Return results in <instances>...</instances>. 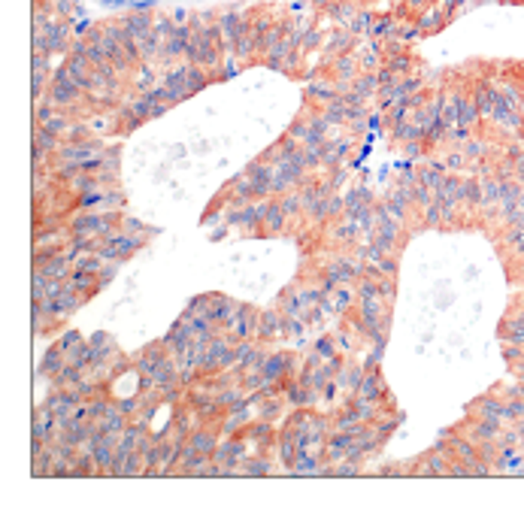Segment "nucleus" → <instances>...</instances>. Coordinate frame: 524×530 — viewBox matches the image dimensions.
Here are the masks:
<instances>
[{"mask_svg":"<svg viewBox=\"0 0 524 530\" xmlns=\"http://www.w3.org/2000/svg\"><path fill=\"white\" fill-rule=\"evenodd\" d=\"M279 333H282V312H261L258 340H261V343H273Z\"/></svg>","mask_w":524,"mask_h":530,"instance_id":"nucleus-22","label":"nucleus"},{"mask_svg":"<svg viewBox=\"0 0 524 530\" xmlns=\"http://www.w3.org/2000/svg\"><path fill=\"white\" fill-rule=\"evenodd\" d=\"M85 373H88V370H79V366L67 364L64 370L52 379V388H76V385H82V382H85Z\"/></svg>","mask_w":524,"mask_h":530,"instance_id":"nucleus-29","label":"nucleus"},{"mask_svg":"<svg viewBox=\"0 0 524 530\" xmlns=\"http://www.w3.org/2000/svg\"><path fill=\"white\" fill-rule=\"evenodd\" d=\"M116 273H118V261H106L104 267H100V273H97V279H100V288H104L106 282H113V279H116Z\"/></svg>","mask_w":524,"mask_h":530,"instance_id":"nucleus-41","label":"nucleus"},{"mask_svg":"<svg viewBox=\"0 0 524 530\" xmlns=\"http://www.w3.org/2000/svg\"><path fill=\"white\" fill-rule=\"evenodd\" d=\"M364 376H367V366L364 364H351V366H342L334 382L339 385V388H346L349 394H355L361 388V382H364Z\"/></svg>","mask_w":524,"mask_h":530,"instance_id":"nucleus-21","label":"nucleus"},{"mask_svg":"<svg viewBox=\"0 0 524 530\" xmlns=\"http://www.w3.org/2000/svg\"><path fill=\"white\" fill-rule=\"evenodd\" d=\"M279 312L282 315H294V319H306V307H304V300H300V294L297 291H282V297H279Z\"/></svg>","mask_w":524,"mask_h":530,"instance_id":"nucleus-28","label":"nucleus"},{"mask_svg":"<svg viewBox=\"0 0 524 530\" xmlns=\"http://www.w3.org/2000/svg\"><path fill=\"white\" fill-rule=\"evenodd\" d=\"M258 321H261V312L255 307H249V303H239L237 319L230 321V328H227V336L234 343H239V340H258Z\"/></svg>","mask_w":524,"mask_h":530,"instance_id":"nucleus-4","label":"nucleus"},{"mask_svg":"<svg viewBox=\"0 0 524 530\" xmlns=\"http://www.w3.org/2000/svg\"><path fill=\"white\" fill-rule=\"evenodd\" d=\"M88 343H92V349H94V366H92V370H100V366H104V364L118 352L116 343H113V336L104 333V331L92 333V336H88Z\"/></svg>","mask_w":524,"mask_h":530,"instance_id":"nucleus-15","label":"nucleus"},{"mask_svg":"<svg viewBox=\"0 0 524 530\" xmlns=\"http://www.w3.org/2000/svg\"><path fill=\"white\" fill-rule=\"evenodd\" d=\"M104 197H106V191L104 188H97V191H82V195H76V209H104Z\"/></svg>","mask_w":524,"mask_h":530,"instance_id":"nucleus-32","label":"nucleus"},{"mask_svg":"<svg viewBox=\"0 0 524 530\" xmlns=\"http://www.w3.org/2000/svg\"><path fill=\"white\" fill-rule=\"evenodd\" d=\"M246 388L243 385H225V388L221 391H216V397H218V406L225 412H230V409H237V406H243L246 403V397L249 394H243Z\"/></svg>","mask_w":524,"mask_h":530,"instance_id":"nucleus-26","label":"nucleus"},{"mask_svg":"<svg viewBox=\"0 0 524 530\" xmlns=\"http://www.w3.org/2000/svg\"><path fill=\"white\" fill-rule=\"evenodd\" d=\"M285 209H282V203L279 200H267V207H264V224H261V237H276V233L285 230Z\"/></svg>","mask_w":524,"mask_h":530,"instance_id":"nucleus-12","label":"nucleus"},{"mask_svg":"<svg viewBox=\"0 0 524 530\" xmlns=\"http://www.w3.org/2000/svg\"><path fill=\"white\" fill-rule=\"evenodd\" d=\"M43 39H46V52L52 55V52H61V49H67V39H70V25H67V18H52L43 30Z\"/></svg>","mask_w":524,"mask_h":530,"instance_id":"nucleus-10","label":"nucleus"},{"mask_svg":"<svg viewBox=\"0 0 524 530\" xmlns=\"http://www.w3.org/2000/svg\"><path fill=\"white\" fill-rule=\"evenodd\" d=\"M104 258H100L97 252H88V254H82L76 264H73V270H88V273H100V267H104Z\"/></svg>","mask_w":524,"mask_h":530,"instance_id":"nucleus-37","label":"nucleus"},{"mask_svg":"<svg viewBox=\"0 0 524 530\" xmlns=\"http://www.w3.org/2000/svg\"><path fill=\"white\" fill-rule=\"evenodd\" d=\"M122 25H125V30H127L130 37L139 39V37H146L149 30L155 27V16H152V13H146V9H139V13H130Z\"/></svg>","mask_w":524,"mask_h":530,"instance_id":"nucleus-20","label":"nucleus"},{"mask_svg":"<svg viewBox=\"0 0 524 530\" xmlns=\"http://www.w3.org/2000/svg\"><path fill=\"white\" fill-rule=\"evenodd\" d=\"M461 185H463V176H458V173H446L433 195H437V200H446V203L461 207Z\"/></svg>","mask_w":524,"mask_h":530,"instance_id":"nucleus-19","label":"nucleus"},{"mask_svg":"<svg viewBox=\"0 0 524 530\" xmlns=\"http://www.w3.org/2000/svg\"><path fill=\"white\" fill-rule=\"evenodd\" d=\"M339 97V88L334 82H325V79H312L306 85V100L309 104H318V106H328L330 100Z\"/></svg>","mask_w":524,"mask_h":530,"instance_id":"nucleus-16","label":"nucleus"},{"mask_svg":"<svg viewBox=\"0 0 524 530\" xmlns=\"http://www.w3.org/2000/svg\"><path fill=\"white\" fill-rule=\"evenodd\" d=\"M94 424H97V431H109V433H118V436H122V433L127 431V412L118 409V406H113V409H109L104 419H97Z\"/></svg>","mask_w":524,"mask_h":530,"instance_id":"nucleus-23","label":"nucleus"},{"mask_svg":"<svg viewBox=\"0 0 524 530\" xmlns=\"http://www.w3.org/2000/svg\"><path fill=\"white\" fill-rule=\"evenodd\" d=\"M458 218V207L455 203H446V200H433L430 207L425 209V224L428 228H442L446 221Z\"/></svg>","mask_w":524,"mask_h":530,"instance_id":"nucleus-14","label":"nucleus"},{"mask_svg":"<svg viewBox=\"0 0 524 530\" xmlns=\"http://www.w3.org/2000/svg\"><path fill=\"white\" fill-rule=\"evenodd\" d=\"M246 457V440L243 436H227V440H221L218 448L213 452V461L218 467H239Z\"/></svg>","mask_w":524,"mask_h":530,"instance_id":"nucleus-8","label":"nucleus"},{"mask_svg":"<svg viewBox=\"0 0 524 530\" xmlns=\"http://www.w3.org/2000/svg\"><path fill=\"white\" fill-rule=\"evenodd\" d=\"M79 294H85V297H92V294L100 291V279H97V273H88V270H73L70 273V279H67Z\"/></svg>","mask_w":524,"mask_h":530,"instance_id":"nucleus-24","label":"nucleus"},{"mask_svg":"<svg viewBox=\"0 0 524 530\" xmlns=\"http://www.w3.org/2000/svg\"><path fill=\"white\" fill-rule=\"evenodd\" d=\"M279 203H282V209H285V216H288V218L304 216V200H300L297 191H285V195L279 197Z\"/></svg>","mask_w":524,"mask_h":530,"instance_id":"nucleus-34","label":"nucleus"},{"mask_svg":"<svg viewBox=\"0 0 524 530\" xmlns=\"http://www.w3.org/2000/svg\"><path fill=\"white\" fill-rule=\"evenodd\" d=\"M521 307H524V297H521Z\"/></svg>","mask_w":524,"mask_h":530,"instance_id":"nucleus-47","label":"nucleus"},{"mask_svg":"<svg viewBox=\"0 0 524 530\" xmlns=\"http://www.w3.org/2000/svg\"><path fill=\"white\" fill-rule=\"evenodd\" d=\"M122 230L125 233H137V237H155V228H149L139 218H125L122 216Z\"/></svg>","mask_w":524,"mask_h":530,"instance_id":"nucleus-39","label":"nucleus"},{"mask_svg":"<svg viewBox=\"0 0 524 530\" xmlns=\"http://www.w3.org/2000/svg\"><path fill=\"white\" fill-rule=\"evenodd\" d=\"M46 97L52 100V104L58 109H70L76 104L79 97H82V88H79V82L73 76H70V70L67 67H58L52 70V79H49V91H46Z\"/></svg>","mask_w":524,"mask_h":530,"instance_id":"nucleus-3","label":"nucleus"},{"mask_svg":"<svg viewBox=\"0 0 524 530\" xmlns=\"http://www.w3.org/2000/svg\"><path fill=\"white\" fill-rule=\"evenodd\" d=\"M237 73H239V61L230 55L225 64H221V76H218V79H230V76H237Z\"/></svg>","mask_w":524,"mask_h":530,"instance_id":"nucleus-42","label":"nucleus"},{"mask_svg":"<svg viewBox=\"0 0 524 530\" xmlns=\"http://www.w3.org/2000/svg\"><path fill=\"white\" fill-rule=\"evenodd\" d=\"M227 218H221V212L218 209H213V212H206L204 216V228H218V224H225Z\"/></svg>","mask_w":524,"mask_h":530,"instance_id":"nucleus-45","label":"nucleus"},{"mask_svg":"<svg viewBox=\"0 0 524 530\" xmlns=\"http://www.w3.org/2000/svg\"><path fill=\"white\" fill-rule=\"evenodd\" d=\"M312 352H316L321 361H330V358H337V355H339L334 336H318L316 345H312Z\"/></svg>","mask_w":524,"mask_h":530,"instance_id":"nucleus-35","label":"nucleus"},{"mask_svg":"<svg viewBox=\"0 0 524 530\" xmlns=\"http://www.w3.org/2000/svg\"><path fill=\"white\" fill-rule=\"evenodd\" d=\"M167 88V97H170V104H179V100H185L191 97L194 91H191V76H188V64L182 67H173V70H167V76H164V82H161Z\"/></svg>","mask_w":524,"mask_h":530,"instance_id":"nucleus-7","label":"nucleus"},{"mask_svg":"<svg viewBox=\"0 0 524 530\" xmlns=\"http://www.w3.org/2000/svg\"><path fill=\"white\" fill-rule=\"evenodd\" d=\"M282 415V397H276V394H270L267 397V403L261 406V421H270L273 424L276 419Z\"/></svg>","mask_w":524,"mask_h":530,"instance_id":"nucleus-36","label":"nucleus"},{"mask_svg":"<svg viewBox=\"0 0 524 530\" xmlns=\"http://www.w3.org/2000/svg\"><path fill=\"white\" fill-rule=\"evenodd\" d=\"M349 152H351V140H346V137H342V140H328L325 142V164L328 167H339V161L346 158Z\"/></svg>","mask_w":524,"mask_h":530,"instance_id":"nucleus-27","label":"nucleus"},{"mask_svg":"<svg viewBox=\"0 0 524 530\" xmlns=\"http://www.w3.org/2000/svg\"><path fill=\"white\" fill-rule=\"evenodd\" d=\"M227 230H230V224H227V221H225V224H218V228H213V233H209V240H213V242L225 240V237H227Z\"/></svg>","mask_w":524,"mask_h":530,"instance_id":"nucleus-46","label":"nucleus"},{"mask_svg":"<svg viewBox=\"0 0 524 530\" xmlns=\"http://www.w3.org/2000/svg\"><path fill=\"white\" fill-rule=\"evenodd\" d=\"M264 376L273 385H279L282 388V382L291 379V376H297V358L291 352H273V355H267V361H264Z\"/></svg>","mask_w":524,"mask_h":530,"instance_id":"nucleus-6","label":"nucleus"},{"mask_svg":"<svg viewBox=\"0 0 524 530\" xmlns=\"http://www.w3.org/2000/svg\"><path fill=\"white\" fill-rule=\"evenodd\" d=\"M82 340H85V336L79 333V331H64V333H61V340H58V349H61V352L67 355V352H73Z\"/></svg>","mask_w":524,"mask_h":530,"instance_id":"nucleus-40","label":"nucleus"},{"mask_svg":"<svg viewBox=\"0 0 524 530\" xmlns=\"http://www.w3.org/2000/svg\"><path fill=\"white\" fill-rule=\"evenodd\" d=\"M503 412H506V397H497V391L482 394L467 406V415H482V419H500L503 421Z\"/></svg>","mask_w":524,"mask_h":530,"instance_id":"nucleus-9","label":"nucleus"},{"mask_svg":"<svg viewBox=\"0 0 524 530\" xmlns=\"http://www.w3.org/2000/svg\"><path fill=\"white\" fill-rule=\"evenodd\" d=\"M358 233H361V224H358L355 218H346V216H342V221L334 228V240H337V242H355Z\"/></svg>","mask_w":524,"mask_h":530,"instance_id":"nucleus-33","label":"nucleus"},{"mask_svg":"<svg viewBox=\"0 0 524 530\" xmlns=\"http://www.w3.org/2000/svg\"><path fill=\"white\" fill-rule=\"evenodd\" d=\"M146 240L149 237H137V233H125V230H118L113 233V237H100L97 242V254L104 261H127L134 252H139L146 246Z\"/></svg>","mask_w":524,"mask_h":530,"instance_id":"nucleus-1","label":"nucleus"},{"mask_svg":"<svg viewBox=\"0 0 524 530\" xmlns=\"http://www.w3.org/2000/svg\"><path fill=\"white\" fill-rule=\"evenodd\" d=\"M218 443H221L218 440V431H206V427H194L191 436H188V445L194 448V452H200V455H209V457H213Z\"/></svg>","mask_w":524,"mask_h":530,"instance_id":"nucleus-18","label":"nucleus"},{"mask_svg":"<svg viewBox=\"0 0 524 530\" xmlns=\"http://www.w3.org/2000/svg\"><path fill=\"white\" fill-rule=\"evenodd\" d=\"M334 340H337V349H339V352H349V349H355V340H351V333H349V331L337 333Z\"/></svg>","mask_w":524,"mask_h":530,"instance_id":"nucleus-43","label":"nucleus"},{"mask_svg":"<svg viewBox=\"0 0 524 530\" xmlns=\"http://www.w3.org/2000/svg\"><path fill=\"white\" fill-rule=\"evenodd\" d=\"M249 409H251V403H243V406H237V409H230L225 419H221L218 431L225 433V436H239L251 424V412Z\"/></svg>","mask_w":524,"mask_h":530,"instance_id":"nucleus-11","label":"nucleus"},{"mask_svg":"<svg viewBox=\"0 0 524 530\" xmlns=\"http://www.w3.org/2000/svg\"><path fill=\"white\" fill-rule=\"evenodd\" d=\"M67 366V355L58 349V343L52 345V349H49L46 355H43V361H39V366H37V373L43 376V379H55L58 373H61Z\"/></svg>","mask_w":524,"mask_h":530,"instance_id":"nucleus-17","label":"nucleus"},{"mask_svg":"<svg viewBox=\"0 0 524 530\" xmlns=\"http://www.w3.org/2000/svg\"><path fill=\"white\" fill-rule=\"evenodd\" d=\"M355 394H358V397H364V400H376V403L385 400V397H388V388H385V379H382L379 366H376V370H367L364 382H361V388H358Z\"/></svg>","mask_w":524,"mask_h":530,"instance_id":"nucleus-13","label":"nucleus"},{"mask_svg":"<svg viewBox=\"0 0 524 530\" xmlns=\"http://www.w3.org/2000/svg\"><path fill=\"white\" fill-rule=\"evenodd\" d=\"M264 207H267V200L264 203H258V200H249L246 207H239V209H234V207H227L225 209V218H227V224H239L243 230H261V224H264Z\"/></svg>","mask_w":524,"mask_h":530,"instance_id":"nucleus-5","label":"nucleus"},{"mask_svg":"<svg viewBox=\"0 0 524 530\" xmlns=\"http://www.w3.org/2000/svg\"><path fill=\"white\" fill-rule=\"evenodd\" d=\"M379 270H382V276L394 279V273H397V261H394V254H388V258L379 264Z\"/></svg>","mask_w":524,"mask_h":530,"instance_id":"nucleus-44","label":"nucleus"},{"mask_svg":"<svg viewBox=\"0 0 524 530\" xmlns=\"http://www.w3.org/2000/svg\"><path fill=\"white\" fill-rule=\"evenodd\" d=\"M237 364V355H234V340L230 336H221L216 333V340L209 343V349L200 361V373L204 376H216V373H225Z\"/></svg>","mask_w":524,"mask_h":530,"instance_id":"nucleus-2","label":"nucleus"},{"mask_svg":"<svg viewBox=\"0 0 524 530\" xmlns=\"http://www.w3.org/2000/svg\"><path fill=\"white\" fill-rule=\"evenodd\" d=\"M358 424H364V419H361V412L351 403L334 415V431H355Z\"/></svg>","mask_w":524,"mask_h":530,"instance_id":"nucleus-30","label":"nucleus"},{"mask_svg":"<svg viewBox=\"0 0 524 530\" xmlns=\"http://www.w3.org/2000/svg\"><path fill=\"white\" fill-rule=\"evenodd\" d=\"M239 470L243 476H270L273 473V457H267L264 452H258L255 457H243V464H239Z\"/></svg>","mask_w":524,"mask_h":530,"instance_id":"nucleus-25","label":"nucleus"},{"mask_svg":"<svg viewBox=\"0 0 524 530\" xmlns=\"http://www.w3.org/2000/svg\"><path fill=\"white\" fill-rule=\"evenodd\" d=\"M373 427H376V433L382 436V443H385L388 436H391V433H394L397 427H400V415H391V419H382V415H379V419L373 421Z\"/></svg>","mask_w":524,"mask_h":530,"instance_id":"nucleus-38","label":"nucleus"},{"mask_svg":"<svg viewBox=\"0 0 524 530\" xmlns=\"http://www.w3.org/2000/svg\"><path fill=\"white\" fill-rule=\"evenodd\" d=\"M351 300H358V291H351L349 285H337V288L330 291V303H334L337 315L349 312V309H351Z\"/></svg>","mask_w":524,"mask_h":530,"instance_id":"nucleus-31","label":"nucleus"}]
</instances>
